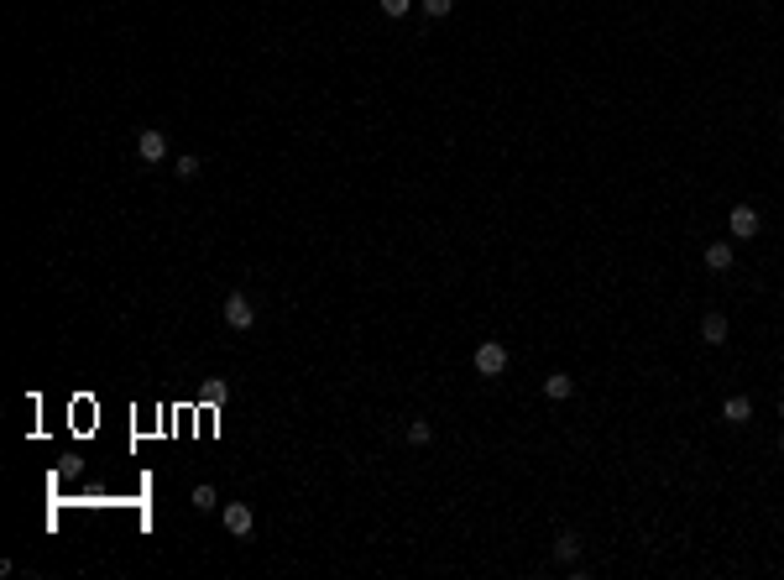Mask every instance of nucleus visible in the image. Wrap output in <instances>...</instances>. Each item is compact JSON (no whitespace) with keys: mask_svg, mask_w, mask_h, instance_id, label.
I'll use <instances>...</instances> for the list:
<instances>
[{"mask_svg":"<svg viewBox=\"0 0 784 580\" xmlns=\"http://www.w3.org/2000/svg\"><path fill=\"white\" fill-rule=\"evenodd\" d=\"M507 371H513V345H507V340L487 335V340H476V345H471V377H481V382H502Z\"/></svg>","mask_w":784,"mask_h":580,"instance_id":"f257e3e1","label":"nucleus"},{"mask_svg":"<svg viewBox=\"0 0 784 580\" xmlns=\"http://www.w3.org/2000/svg\"><path fill=\"white\" fill-rule=\"evenodd\" d=\"M722 225H727V236H732L737 246H753L758 236H764V210H758L753 199H737V204H727Z\"/></svg>","mask_w":784,"mask_h":580,"instance_id":"f03ea898","label":"nucleus"},{"mask_svg":"<svg viewBox=\"0 0 784 580\" xmlns=\"http://www.w3.org/2000/svg\"><path fill=\"white\" fill-rule=\"evenodd\" d=\"M544 549H549V565H555V570H570V565L586 560V533L575 528V523H560L555 533H549Z\"/></svg>","mask_w":784,"mask_h":580,"instance_id":"7ed1b4c3","label":"nucleus"},{"mask_svg":"<svg viewBox=\"0 0 784 580\" xmlns=\"http://www.w3.org/2000/svg\"><path fill=\"white\" fill-rule=\"evenodd\" d=\"M575 392H581V382H575V371H565V366H549L544 377H539V398H544L549 408L575 403Z\"/></svg>","mask_w":784,"mask_h":580,"instance_id":"20e7f679","label":"nucleus"},{"mask_svg":"<svg viewBox=\"0 0 784 580\" xmlns=\"http://www.w3.org/2000/svg\"><path fill=\"white\" fill-rule=\"evenodd\" d=\"M727 340H732V319L722 309H701V319H696V345H701V351H727Z\"/></svg>","mask_w":784,"mask_h":580,"instance_id":"39448f33","label":"nucleus"},{"mask_svg":"<svg viewBox=\"0 0 784 580\" xmlns=\"http://www.w3.org/2000/svg\"><path fill=\"white\" fill-rule=\"evenodd\" d=\"M717 419H722L737 439H743V434L753 429V398H748V392H727L722 408H717Z\"/></svg>","mask_w":784,"mask_h":580,"instance_id":"423d86ee","label":"nucleus"},{"mask_svg":"<svg viewBox=\"0 0 784 580\" xmlns=\"http://www.w3.org/2000/svg\"><path fill=\"white\" fill-rule=\"evenodd\" d=\"M398 439L408 450H434V439H440V424L429 419V413H408V419L398 424Z\"/></svg>","mask_w":784,"mask_h":580,"instance_id":"0eeeda50","label":"nucleus"},{"mask_svg":"<svg viewBox=\"0 0 784 580\" xmlns=\"http://www.w3.org/2000/svg\"><path fill=\"white\" fill-rule=\"evenodd\" d=\"M732 267H737V241H732V236H711V241L701 246V272L722 277V272H732Z\"/></svg>","mask_w":784,"mask_h":580,"instance_id":"6e6552de","label":"nucleus"},{"mask_svg":"<svg viewBox=\"0 0 784 580\" xmlns=\"http://www.w3.org/2000/svg\"><path fill=\"white\" fill-rule=\"evenodd\" d=\"M220 314H225L230 330H251V324H257V304H251V293H241V288L225 293V309Z\"/></svg>","mask_w":784,"mask_h":580,"instance_id":"1a4fd4ad","label":"nucleus"},{"mask_svg":"<svg viewBox=\"0 0 784 580\" xmlns=\"http://www.w3.org/2000/svg\"><path fill=\"white\" fill-rule=\"evenodd\" d=\"M220 523H225V533H236V539H246V533L257 528V513H251L246 502H220Z\"/></svg>","mask_w":784,"mask_h":580,"instance_id":"9d476101","label":"nucleus"},{"mask_svg":"<svg viewBox=\"0 0 784 580\" xmlns=\"http://www.w3.org/2000/svg\"><path fill=\"white\" fill-rule=\"evenodd\" d=\"M136 157H142V162H163L168 157V136L157 131V126H147L142 136H136Z\"/></svg>","mask_w":784,"mask_h":580,"instance_id":"9b49d317","label":"nucleus"},{"mask_svg":"<svg viewBox=\"0 0 784 580\" xmlns=\"http://www.w3.org/2000/svg\"><path fill=\"white\" fill-rule=\"evenodd\" d=\"M377 11H382L387 21H408L413 11H419V0H377Z\"/></svg>","mask_w":784,"mask_h":580,"instance_id":"f8f14e48","label":"nucleus"},{"mask_svg":"<svg viewBox=\"0 0 784 580\" xmlns=\"http://www.w3.org/2000/svg\"><path fill=\"white\" fill-rule=\"evenodd\" d=\"M419 16L424 21H450L455 16V0H419Z\"/></svg>","mask_w":784,"mask_h":580,"instance_id":"ddd939ff","label":"nucleus"},{"mask_svg":"<svg viewBox=\"0 0 784 580\" xmlns=\"http://www.w3.org/2000/svg\"><path fill=\"white\" fill-rule=\"evenodd\" d=\"M194 507H199V513H215V507H220V492H215L210 481H204V486H194Z\"/></svg>","mask_w":784,"mask_h":580,"instance_id":"4468645a","label":"nucleus"},{"mask_svg":"<svg viewBox=\"0 0 784 580\" xmlns=\"http://www.w3.org/2000/svg\"><path fill=\"white\" fill-rule=\"evenodd\" d=\"M173 173H178L183 183H194V178H199V157H194V152H183V157L173 162Z\"/></svg>","mask_w":784,"mask_h":580,"instance_id":"2eb2a0df","label":"nucleus"},{"mask_svg":"<svg viewBox=\"0 0 784 580\" xmlns=\"http://www.w3.org/2000/svg\"><path fill=\"white\" fill-rule=\"evenodd\" d=\"M230 398V382H210L204 387V403H225Z\"/></svg>","mask_w":784,"mask_h":580,"instance_id":"dca6fc26","label":"nucleus"},{"mask_svg":"<svg viewBox=\"0 0 784 580\" xmlns=\"http://www.w3.org/2000/svg\"><path fill=\"white\" fill-rule=\"evenodd\" d=\"M774 466H784V424H779V434H774Z\"/></svg>","mask_w":784,"mask_h":580,"instance_id":"f3484780","label":"nucleus"},{"mask_svg":"<svg viewBox=\"0 0 784 580\" xmlns=\"http://www.w3.org/2000/svg\"><path fill=\"white\" fill-rule=\"evenodd\" d=\"M774 413H779V424H784V392H779V403H774Z\"/></svg>","mask_w":784,"mask_h":580,"instance_id":"a211bd4d","label":"nucleus"},{"mask_svg":"<svg viewBox=\"0 0 784 580\" xmlns=\"http://www.w3.org/2000/svg\"><path fill=\"white\" fill-rule=\"evenodd\" d=\"M779 126H784V110H779Z\"/></svg>","mask_w":784,"mask_h":580,"instance_id":"6ab92c4d","label":"nucleus"}]
</instances>
